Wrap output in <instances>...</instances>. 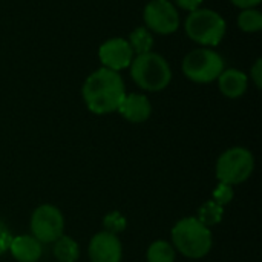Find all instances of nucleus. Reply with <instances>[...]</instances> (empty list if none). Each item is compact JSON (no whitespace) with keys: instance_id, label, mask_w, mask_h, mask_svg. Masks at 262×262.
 I'll return each mask as SVG.
<instances>
[{"instance_id":"f257e3e1","label":"nucleus","mask_w":262,"mask_h":262,"mask_svg":"<svg viewBox=\"0 0 262 262\" xmlns=\"http://www.w3.org/2000/svg\"><path fill=\"white\" fill-rule=\"evenodd\" d=\"M81 95L92 114L106 115L118 111L126 95V86L120 72L101 66L84 80Z\"/></svg>"},{"instance_id":"f03ea898","label":"nucleus","mask_w":262,"mask_h":262,"mask_svg":"<svg viewBox=\"0 0 262 262\" xmlns=\"http://www.w3.org/2000/svg\"><path fill=\"white\" fill-rule=\"evenodd\" d=\"M129 68L135 84L149 92H160L166 89L172 80L169 61L154 51L135 55Z\"/></svg>"},{"instance_id":"7ed1b4c3","label":"nucleus","mask_w":262,"mask_h":262,"mask_svg":"<svg viewBox=\"0 0 262 262\" xmlns=\"http://www.w3.org/2000/svg\"><path fill=\"white\" fill-rule=\"evenodd\" d=\"M173 249L190 259L204 258L213 246V236L209 227L196 218H183L172 229Z\"/></svg>"},{"instance_id":"20e7f679","label":"nucleus","mask_w":262,"mask_h":262,"mask_svg":"<svg viewBox=\"0 0 262 262\" xmlns=\"http://www.w3.org/2000/svg\"><path fill=\"white\" fill-rule=\"evenodd\" d=\"M186 34L195 43L204 48L218 46L227 31V23L221 14L209 8H198L189 12L184 21Z\"/></svg>"},{"instance_id":"39448f33","label":"nucleus","mask_w":262,"mask_h":262,"mask_svg":"<svg viewBox=\"0 0 262 262\" xmlns=\"http://www.w3.org/2000/svg\"><path fill=\"white\" fill-rule=\"evenodd\" d=\"M181 69L190 81L206 84L218 80L226 64L224 58L212 48H198L184 57Z\"/></svg>"},{"instance_id":"423d86ee","label":"nucleus","mask_w":262,"mask_h":262,"mask_svg":"<svg viewBox=\"0 0 262 262\" xmlns=\"http://www.w3.org/2000/svg\"><path fill=\"white\" fill-rule=\"evenodd\" d=\"M255 169V157L246 147H232L223 152L216 161V178L220 183L233 186L250 178Z\"/></svg>"},{"instance_id":"0eeeda50","label":"nucleus","mask_w":262,"mask_h":262,"mask_svg":"<svg viewBox=\"0 0 262 262\" xmlns=\"http://www.w3.org/2000/svg\"><path fill=\"white\" fill-rule=\"evenodd\" d=\"M31 232L41 244L55 243L64 232L63 213L52 204L37 207L31 216Z\"/></svg>"},{"instance_id":"6e6552de","label":"nucleus","mask_w":262,"mask_h":262,"mask_svg":"<svg viewBox=\"0 0 262 262\" xmlns=\"http://www.w3.org/2000/svg\"><path fill=\"white\" fill-rule=\"evenodd\" d=\"M146 28L160 35H170L180 28V14L170 0H150L143 11Z\"/></svg>"},{"instance_id":"1a4fd4ad","label":"nucleus","mask_w":262,"mask_h":262,"mask_svg":"<svg viewBox=\"0 0 262 262\" xmlns=\"http://www.w3.org/2000/svg\"><path fill=\"white\" fill-rule=\"evenodd\" d=\"M134 57L135 54L127 38H123V37L109 38L98 48V58L101 61V66L111 71L120 72L123 69H127Z\"/></svg>"},{"instance_id":"9d476101","label":"nucleus","mask_w":262,"mask_h":262,"mask_svg":"<svg viewBox=\"0 0 262 262\" xmlns=\"http://www.w3.org/2000/svg\"><path fill=\"white\" fill-rule=\"evenodd\" d=\"M91 262H121L123 247L117 235L100 232L89 243Z\"/></svg>"},{"instance_id":"9b49d317","label":"nucleus","mask_w":262,"mask_h":262,"mask_svg":"<svg viewBox=\"0 0 262 262\" xmlns=\"http://www.w3.org/2000/svg\"><path fill=\"white\" fill-rule=\"evenodd\" d=\"M118 112L130 123H144L152 115V103L143 94H126L118 107Z\"/></svg>"},{"instance_id":"f8f14e48","label":"nucleus","mask_w":262,"mask_h":262,"mask_svg":"<svg viewBox=\"0 0 262 262\" xmlns=\"http://www.w3.org/2000/svg\"><path fill=\"white\" fill-rule=\"evenodd\" d=\"M9 252L17 262H37L43 255V246L32 235L12 236Z\"/></svg>"},{"instance_id":"ddd939ff","label":"nucleus","mask_w":262,"mask_h":262,"mask_svg":"<svg viewBox=\"0 0 262 262\" xmlns=\"http://www.w3.org/2000/svg\"><path fill=\"white\" fill-rule=\"evenodd\" d=\"M218 86L224 97L239 98L246 94L249 88V77L246 72L239 69L229 68V69H224L221 75L218 77Z\"/></svg>"},{"instance_id":"4468645a","label":"nucleus","mask_w":262,"mask_h":262,"mask_svg":"<svg viewBox=\"0 0 262 262\" xmlns=\"http://www.w3.org/2000/svg\"><path fill=\"white\" fill-rule=\"evenodd\" d=\"M52 253L58 262H75L80 258V246L71 236L61 235L54 243Z\"/></svg>"},{"instance_id":"2eb2a0df","label":"nucleus","mask_w":262,"mask_h":262,"mask_svg":"<svg viewBox=\"0 0 262 262\" xmlns=\"http://www.w3.org/2000/svg\"><path fill=\"white\" fill-rule=\"evenodd\" d=\"M127 41H129L134 54L135 55H140V54H146V52H150L152 51L154 35H152V32L146 26H138V28H135L129 34Z\"/></svg>"},{"instance_id":"dca6fc26","label":"nucleus","mask_w":262,"mask_h":262,"mask_svg":"<svg viewBox=\"0 0 262 262\" xmlns=\"http://www.w3.org/2000/svg\"><path fill=\"white\" fill-rule=\"evenodd\" d=\"M175 249L170 243L158 239L147 249V262H175Z\"/></svg>"},{"instance_id":"f3484780","label":"nucleus","mask_w":262,"mask_h":262,"mask_svg":"<svg viewBox=\"0 0 262 262\" xmlns=\"http://www.w3.org/2000/svg\"><path fill=\"white\" fill-rule=\"evenodd\" d=\"M223 206L216 204L213 200L210 201H206L200 209H198V221L201 224H204L206 227H212V226H216L218 223H221L223 220Z\"/></svg>"},{"instance_id":"a211bd4d","label":"nucleus","mask_w":262,"mask_h":262,"mask_svg":"<svg viewBox=\"0 0 262 262\" xmlns=\"http://www.w3.org/2000/svg\"><path fill=\"white\" fill-rule=\"evenodd\" d=\"M238 26L244 32H258L262 29V14L256 8L243 9L238 14Z\"/></svg>"},{"instance_id":"6ab92c4d","label":"nucleus","mask_w":262,"mask_h":262,"mask_svg":"<svg viewBox=\"0 0 262 262\" xmlns=\"http://www.w3.org/2000/svg\"><path fill=\"white\" fill-rule=\"evenodd\" d=\"M103 226H104V232L118 235V233L124 232V229L127 227V221L120 212H111L104 216Z\"/></svg>"},{"instance_id":"aec40b11","label":"nucleus","mask_w":262,"mask_h":262,"mask_svg":"<svg viewBox=\"0 0 262 262\" xmlns=\"http://www.w3.org/2000/svg\"><path fill=\"white\" fill-rule=\"evenodd\" d=\"M233 189H232V186H229V184H224V183H220L218 184V187L215 189V192H213V201L216 203V204H220V206H227L232 200H233Z\"/></svg>"},{"instance_id":"412c9836","label":"nucleus","mask_w":262,"mask_h":262,"mask_svg":"<svg viewBox=\"0 0 262 262\" xmlns=\"http://www.w3.org/2000/svg\"><path fill=\"white\" fill-rule=\"evenodd\" d=\"M12 241V235L8 230V227L0 221V255H3L6 250H9V244Z\"/></svg>"},{"instance_id":"4be33fe9","label":"nucleus","mask_w":262,"mask_h":262,"mask_svg":"<svg viewBox=\"0 0 262 262\" xmlns=\"http://www.w3.org/2000/svg\"><path fill=\"white\" fill-rule=\"evenodd\" d=\"M250 78H252L253 84H255L258 89H261L262 88V58H258V60L253 63V66H252V69H250Z\"/></svg>"},{"instance_id":"5701e85b","label":"nucleus","mask_w":262,"mask_h":262,"mask_svg":"<svg viewBox=\"0 0 262 262\" xmlns=\"http://www.w3.org/2000/svg\"><path fill=\"white\" fill-rule=\"evenodd\" d=\"M172 3H173L177 8H181V9H184V11L192 12V11H196L198 8H201L203 0H173Z\"/></svg>"},{"instance_id":"b1692460","label":"nucleus","mask_w":262,"mask_h":262,"mask_svg":"<svg viewBox=\"0 0 262 262\" xmlns=\"http://www.w3.org/2000/svg\"><path fill=\"white\" fill-rule=\"evenodd\" d=\"M236 8L247 9V8H256L262 0H230Z\"/></svg>"}]
</instances>
